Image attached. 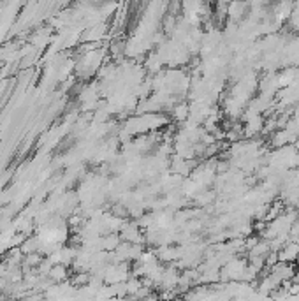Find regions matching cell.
Masks as SVG:
<instances>
[{
	"label": "cell",
	"instance_id": "cell-1",
	"mask_svg": "<svg viewBox=\"0 0 299 301\" xmlns=\"http://www.w3.org/2000/svg\"><path fill=\"white\" fill-rule=\"evenodd\" d=\"M246 266H248V259H245L241 256H234L233 259L227 261L224 266L220 268V282H241Z\"/></svg>",
	"mask_w": 299,
	"mask_h": 301
},
{
	"label": "cell",
	"instance_id": "cell-2",
	"mask_svg": "<svg viewBox=\"0 0 299 301\" xmlns=\"http://www.w3.org/2000/svg\"><path fill=\"white\" fill-rule=\"evenodd\" d=\"M299 259V241H289L280 252H278V261L280 263L294 264Z\"/></svg>",
	"mask_w": 299,
	"mask_h": 301
},
{
	"label": "cell",
	"instance_id": "cell-3",
	"mask_svg": "<svg viewBox=\"0 0 299 301\" xmlns=\"http://www.w3.org/2000/svg\"><path fill=\"white\" fill-rule=\"evenodd\" d=\"M264 129V118L259 114V117L250 118L248 122H245V127H243V136L245 137H255L257 134L262 132Z\"/></svg>",
	"mask_w": 299,
	"mask_h": 301
},
{
	"label": "cell",
	"instance_id": "cell-4",
	"mask_svg": "<svg viewBox=\"0 0 299 301\" xmlns=\"http://www.w3.org/2000/svg\"><path fill=\"white\" fill-rule=\"evenodd\" d=\"M246 9H248V4H241V2L229 4V7H227V18H229L231 23H236L238 25V21L245 19Z\"/></svg>",
	"mask_w": 299,
	"mask_h": 301
},
{
	"label": "cell",
	"instance_id": "cell-5",
	"mask_svg": "<svg viewBox=\"0 0 299 301\" xmlns=\"http://www.w3.org/2000/svg\"><path fill=\"white\" fill-rule=\"evenodd\" d=\"M48 279L53 284H65L69 282V266H63V264H55L53 268L48 273Z\"/></svg>",
	"mask_w": 299,
	"mask_h": 301
},
{
	"label": "cell",
	"instance_id": "cell-6",
	"mask_svg": "<svg viewBox=\"0 0 299 301\" xmlns=\"http://www.w3.org/2000/svg\"><path fill=\"white\" fill-rule=\"evenodd\" d=\"M269 252H271L269 241L261 240V241H259V243L252 248V250L246 252V257H248V259H255V257H262V259H266Z\"/></svg>",
	"mask_w": 299,
	"mask_h": 301
},
{
	"label": "cell",
	"instance_id": "cell-7",
	"mask_svg": "<svg viewBox=\"0 0 299 301\" xmlns=\"http://www.w3.org/2000/svg\"><path fill=\"white\" fill-rule=\"evenodd\" d=\"M189 114H190V106L187 104V102H179L173 108V118L178 122H187L189 120Z\"/></svg>",
	"mask_w": 299,
	"mask_h": 301
},
{
	"label": "cell",
	"instance_id": "cell-8",
	"mask_svg": "<svg viewBox=\"0 0 299 301\" xmlns=\"http://www.w3.org/2000/svg\"><path fill=\"white\" fill-rule=\"evenodd\" d=\"M213 199H215V194H213V192H206V190L199 192L197 196L194 197V201H195L197 204H210Z\"/></svg>",
	"mask_w": 299,
	"mask_h": 301
},
{
	"label": "cell",
	"instance_id": "cell-9",
	"mask_svg": "<svg viewBox=\"0 0 299 301\" xmlns=\"http://www.w3.org/2000/svg\"><path fill=\"white\" fill-rule=\"evenodd\" d=\"M259 241H261V238H259V236H246L245 238V252L252 250V248L259 243Z\"/></svg>",
	"mask_w": 299,
	"mask_h": 301
},
{
	"label": "cell",
	"instance_id": "cell-10",
	"mask_svg": "<svg viewBox=\"0 0 299 301\" xmlns=\"http://www.w3.org/2000/svg\"><path fill=\"white\" fill-rule=\"evenodd\" d=\"M174 301H183V299H174Z\"/></svg>",
	"mask_w": 299,
	"mask_h": 301
},
{
	"label": "cell",
	"instance_id": "cell-11",
	"mask_svg": "<svg viewBox=\"0 0 299 301\" xmlns=\"http://www.w3.org/2000/svg\"><path fill=\"white\" fill-rule=\"evenodd\" d=\"M296 263H297V264H299V259H297V261H296Z\"/></svg>",
	"mask_w": 299,
	"mask_h": 301
},
{
	"label": "cell",
	"instance_id": "cell-12",
	"mask_svg": "<svg viewBox=\"0 0 299 301\" xmlns=\"http://www.w3.org/2000/svg\"><path fill=\"white\" fill-rule=\"evenodd\" d=\"M44 301H46V299H44Z\"/></svg>",
	"mask_w": 299,
	"mask_h": 301
}]
</instances>
